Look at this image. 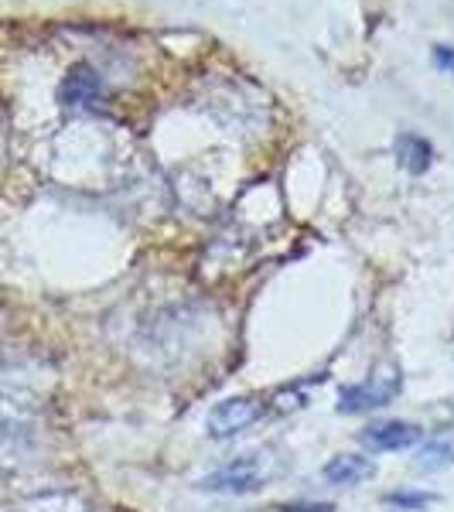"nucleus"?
Segmentation results:
<instances>
[{
	"instance_id": "1",
	"label": "nucleus",
	"mask_w": 454,
	"mask_h": 512,
	"mask_svg": "<svg viewBox=\"0 0 454 512\" xmlns=\"http://www.w3.org/2000/svg\"><path fill=\"white\" fill-rule=\"evenodd\" d=\"M277 472H280V461L270 451H246L229 461V465L216 468L212 475H205L202 489L216 495H253L267 489L277 478Z\"/></svg>"
},
{
	"instance_id": "2",
	"label": "nucleus",
	"mask_w": 454,
	"mask_h": 512,
	"mask_svg": "<svg viewBox=\"0 0 454 512\" xmlns=\"http://www.w3.org/2000/svg\"><path fill=\"white\" fill-rule=\"evenodd\" d=\"M35 437V403L31 396L0 379V458L21 454Z\"/></svg>"
},
{
	"instance_id": "3",
	"label": "nucleus",
	"mask_w": 454,
	"mask_h": 512,
	"mask_svg": "<svg viewBox=\"0 0 454 512\" xmlns=\"http://www.w3.org/2000/svg\"><path fill=\"white\" fill-rule=\"evenodd\" d=\"M403 390V376L400 373H386V376H369L362 383L345 386L338 396V414H369V410L390 407V403Z\"/></svg>"
},
{
	"instance_id": "4",
	"label": "nucleus",
	"mask_w": 454,
	"mask_h": 512,
	"mask_svg": "<svg viewBox=\"0 0 454 512\" xmlns=\"http://www.w3.org/2000/svg\"><path fill=\"white\" fill-rule=\"evenodd\" d=\"M263 417V400L257 396H233V400H222L209 410L205 420V431L212 441H229V437L243 434L246 427H253Z\"/></svg>"
},
{
	"instance_id": "5",
	"label": "nucleus",
	"mask_w": 454,
	"mask_h": 512,
	"mask_svg": "<svg viewBox=\"0 0 454 512\" xmlns=\"http://www.w3.org/2000/svg\"><path fill=\"white\" fill-rule=\"evenodd\" d=\"M420 427L410 424V420H386V424H376V427H366L359 441L366 444L373 454H393V451H407L414 448L420 441Z\"/></svg>"
},
{
	"instance_id": "6",
	"label": "nucleus",
	"mask_w": 454,
	"mask_h": 512,
	"mask_svg": "<svg viewBox=\"0 0 454 512\" xmlns=\"http://www.w3.org/2000/svg\"><path fill=\"white\" fill-rule=\"evenodd\" d=\"M99 96H103V79H99L93 65H72L59 86V99L65 106H89Z\"/></svg>"
},
{
	"instance_id": "7",
	"label": "nucleus",
	"mask_w": 454,
	"mask_h": 512,
	"mask_svg": "<svg viewBox=\"0 0 454 512\" xmlns=\"http://www.w3.org/2000/svg\"><path fill=\"white\" fill-rule=\"evenodd\" d=\"M321 478L328 485H345V489H356V485L376 478V465L369 458H359V454H335L325 468H321Z\"/></svg>"
},
{
	"instance_id": "8",
	"label": "nucleus",
	"mask_w": 454,
	"mask_h": 512,
	"mask_svg": "<svg viewBox=\"0 0 454 512\" xmlns=\"http://www.w3.org/2000/svg\"><path fill=\"white\" fill-rule=\"evenodd\" d=\"M396 164L410 175H424L434 164V147L431 140L417 137V134H400L396 137Z\"/></svg>"
},
{
	"instance_id": "9",
	"label": "nucleus",
	"mask_w": 454,
	"mask_h": 512,
	"mask_svg": "<svg viewBox=\"0 0 454 512\" xmlns=\"http://www.w3.org/2000/svg\"><path fill=\"white\" fill-rule=\"evenodd\" d=\"M417 472H444V468L454 465V448L448 441H427L424 448L417 451Z\"/></svg>"
},
{
	"instance_id": "10",
	"label": "nucleus",
	"mask_w": 454,
	"mask_h": 512,
	"mask_svg": "<svg viewBox=\"0 0 454 512\" xmlns=\"http://www.w3.org/2000/svg\"><path fill=\"white\" fill-rule=\"evenodd\" d=\"M14 512H89V509L79 499H72V495L55 492V495H35V499L21 502Z\"/></svg>"
},
{
	"instance_id": "11",
	"label": "nucleus",
	"mask_w": 454,
	"mask_h": 512,
	"mask_svg": "<svg viewBox=\"0 0 454 512\" xmlns=\"http://www.w3.org/2000/svg\"><path fill=\"white\" fill-rule=\"evenodd\" d=\"M386 502L396 509H403V512H417V509L434 506L437 495H431V492H393V495H386Z\"/></svg>"
},
{
	"instance_id": "12",
	"label": "nucleus",
	"mask_w": 454,
	"mask_h": 512,
	"mask_svg": "<svg viewBox=\"0 0 454 512\" xmlns=\"http://www.w3.org/2000/svg\"><path fill=\"white\" fill-rule=\"evenodd\" d=\"M431 59H434V65H437L441 72H448V76H454V48H451V45H437Z\"/></svg>"
},
{
	"instance_id": "13",
	"label": "nucleus",
	"mask_w": 454,
	"mask_h": 512,
	"mask_svg": "<svg viewBox=\"0 0 454 512\" xmlns=\"http://www.w3.org/2000/svg\"><path fill=\"white\" fill-rule=\"evenodd\" d=\"M263 512H335L332 506H315V502H294V506H274Z\"/></svg>"
}]
</instances>
